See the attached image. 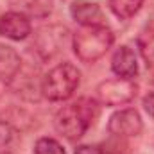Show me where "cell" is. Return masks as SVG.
Returning <instances> with one entry per match:
<instances>
[{
  "label": "cell",
  "instance_id": "1",
  "mask_svg": "<svg viewBox=\"0 0 154 154\" xmlns=\"http://www.w3.org/2000/svg\"><path fill=\"white\" fill-rule=\"evenodd\" d=\"M99 116V104L93 99H79L68 106H63L54 116V127L66 140L75 142L86 134Z\"/></svg>",
  "mask_w": 154,
  "mask_h": 154
},
{
  "label": "cell",
  "instance_id": "2",
  "mask_svg": "<svg viewBox=\"0 0 154 154\" xmlns=\"http://www.w3.org/2000/svg\"><path fill=\"white\" fill-rule=\"evenodd\" d=\"M113 41L115 36L106 25H86L75 31L72 47L79 61L95 63L111 48Z\"/></svg>",
  "mask_w": 154,
  "mask_h": 154
},
{
  "label": "cell",
  "instance_id": "3",
  "mask_svg": "<svg viewBox=\"0 0 154 154\" xmlns=\"http://www.w3.org/2000/svg\"><path fill=\"white\" fill-rule=\"evenodd\" d=\"M81 82V72L72 63H61L48 70L41 81V95L52 102L68 100Z\"/></svg>",
  "mask_w": 154,
  "mask_h": 154
},
{
  "label": "cell",
  "instance_id": "4",
  "mask_svg": "<svg viewBox=\"0 0 154 154\" xmlns=\"http://www.w3.org/2000/svg\"><path fill=\"white\" fill-rule=\"evenodd\" d=\"M95 91H97V99L102 106H124L136 97L138 86L133 79L115 77V79L102 81Z\"/></svg>",
  "mask_w": 154,
  "mask_h": 154
},
{
  "label": "cell",
  "instance_id": "5",
  "mask_svg": "<svg viewBox=\"0 0 154 154\" xmlns=\"http://www.w3.org/2000/svg\"><path fill=\"white\" fill-rule=\"evenodd\" d=\"M142 129H143L142 116L133 108H125V109L115 111L109 116V122H108V131L113 136H118V138L138 136L142 133Z\"/></svg>",
  "mask_w": 154,
  "mask_h": 154
},
{
  "label": "cell",
  "instance_id": "6",
  "mask_svg": "<svg viewBox=\"0 0 154 154\" xmlns=\"http://www.w3.org/2000/svg\"><path fill=\"white\" fill-rule=\"evenodd\" d=\"M31 22L23 13L11 11L0 16V36H5L13 41H22L31 34Z\"/></svg>",
  "mask_w": 154,
  "mask_h": 154
},
{
  "label": "cell",
  "instance_id": "7",
  "mask_svg": "<svg viewBox=\"0 0 154 154\" xmlns=\"http://www.w3.org/2000/svg\"><path fill=\"white\" fill-rule=\"evenodd\" d=\"M111 70L118 77H124V79L136 77V74H138V61H136L134 52L127 45H122V47H118L115 50V54L111 57Z\"/></svg>",
  "mask_w": 154,
  "mask_h": 154
},
{
  "label": "cell",
  "instance_id": "8",
  "mask_svg": "<svg viewBox=\"0 0 154 154\" xmlns=\"http://www.w3.org/2000/svg\"><path fill=\"white\" fill-rule=\"evenodd\" d=\"M70 14L77 23H81V27L86 25H104V14L102 9L99 7V4L95 2H86V0H79L74 2L70 7Z\"/></svg>",
  "mask_w": 154,
  "mask_h": 154
},
{
  "label": "cell",
  "instance_id": "9",
  "mask_svg": "<svg viewBox=\"0 0 154 154\" xmlns=\"http://www.w3.org/2000/svg\"><path fill=\"white\" fill-rule=\"evenodd\" d=\"M20 66H22V59L16 54V50L0 43V79L11 81L18 74Z\"/></svg>",
  "mask_w": 154,
  "mask_h": 154
},
{
  "label": "cell",
  "instance_id": "10",
  "mask_svg": "<svg viewBox=\"0 0 154 154\" xmlns=\"http://www.w3.org/2000/svg\"><path fill=\"white\" fill-rule=\"evenodd\" d=\"M142 5L143 0H109V9L120 20H129L140 11Z\"/></svg>",
  "mask_w": 154,
  "mask_h": 154
},
{
  "label": "cell",
  "instance_id": "11",
  "mask_svg": "<svg viewBox=\"0 0 154 154\" xmlns=\"http://www.w3.org/2000/svg\"><path fill=\"white\" fill-rule=\"evenodd\" d=\"M138 50L147 63V66H154V27H147L138 36Z\"/></svg>",
  "mask_w": 154,
  "mask_h": 154
},
{
  "label": "cell",
  "instance_id": "12",
  "mask_svg": "<svg viewBox=\"0 0 154 154\" xmlns=\"http://www.w3.org/2000/svg\"><path fill=\"white\" fill-rule=\"evenodd\" d=\"M16 143H18L16 129L9 122L0 120V154H13Z\"/></svg>",
  "mask_w": 154,
  "mask_h": 154
},
{
  "label": "cell",
  "instance_id": "13",
  "mask_svg": "<svg viewBox=\"0 0 154 154\" xmlns=\"http://www.w3.org/2000/svg\"><path fill=\"white\" fill-rule=\"evenodd\" d=\"M34 154H66L63 145L54 138H39L34 145Z\"/></svg>",
  "mask_w": 154,
  "mask_h": 154
},
{
  "label": "cell",
  "instance_id": "14",
  "mask_svg": "<svg viewBox=\"0 0 154 154\" xmlns=\"http://www.w3.org/2000/svg\"><path fill=\"white\" fill-rule=\"evenodd\" d=\"M74 154H106V152L99 145H79L74 151Z\"/></svg>",
  "mask_w": 154,
  "mask_h": 154
},
{
  "label": "cell",
  "instance_id": "15",
  "mask_svg": "<svg viewBox=\"0 0 154 154\" xmlns=\"http://www.w3.org/2000/svg\"><path fill=\"white\" fill-rule=\"evenodd\" d=\"M142 106H143V109L147 111V115L154 120V93H149V95H145V97H143Z\"/></svg>",
  "mask_w": 154,
  "mask_h": 154
},
{
  "label": "cell",
  "instance_id": "16",
  "mask_svg": "<svg viewBox=\"0 0 154 154\" xmlns=\"http://www.w3.org/2000/svg\"><path fill=\"white\" fill-rule=\"evenodd\" d=\"M54 31H56V27H50V41L54 39ZM41 45V50H47V47H48V39H47V43H39Z\"/></svg>",
  "mask_w": 154,
  "mask_h": 154
}]
</instances>
